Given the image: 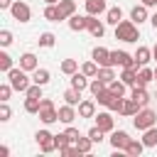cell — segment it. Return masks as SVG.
<instances>
[{"label":"cell","instance_id":"cell-1","mask_svg":"<svg viewBox=\"0 0 157 157\" xmlns=\"http://www.w3.org/2000/svg\"><path fill=\"white\" fill-rule=\"evenodd\" d=\"M115 39L120 42H137L140 39V32H137V25L132 20H123L115 25Z\"/></svg>","mask_w":157,"mask_h":157},{"label":"cell","instance_id":"cell-2","mask_svg":"<svg viewBox=\"0 0 157 157\" xmlns=\"http://www.w3.org/2000/svg\"><path fill=\"white\" fill-rule=\"evenodd\" d=\"M7 81H10V86L15 88V91H20V93H25L29 86H32V78L27 76V71L20 66V69H10L7 71Z\"/></svg>","mask_w":157,"mask_h":157},{"label":"cell","instance_id":"cell-3","mask_svg":"<svg viewBox=\"0 0 157 157\" xmlns=\"http://www.w3.org/2000/svg\"><path fill=\"white\" fill-rule=\"evenodd\" d=\"M132 125L137 128V130H147V128H152V125H157V113L155 110H150V108H140L135 115H132Z\"/></svg>","mask_w":157,"mask_h":157},{"label":"cell","instance_id":"cell-4","mask_svg":"<svg viewBox=\"0 0 157 157\" xmlns=\"http://www.w3.org/2000/svg\"><path fill=\"white\" fill-rule=\"evenodd\" d=\"M39 120H42L44 125H52V123H56V120H59V108L54 105V101H52V98H42Z\"/></svg>","mask_w":157,"mask_h":157},{"label":"cell","instance_id":"cell-5","mask_svg":"<svg viewBox=\"0 0 157 157\" xmlns=\"http://www.w3.org/2000/svg\"><path fill=\"white\" fill-rule=\"evenodd\" d=\"M110 66H123V69H137V61H135V54H128L123 49L118 52H110Z\"/></svg>","mask_w":157,"mask_h":157},{"label":"cell","instance_id":"cell-6","mask_svg":"<svg viewBox=\"0 0 157 157\" xmlns=\"http://www.w3.org/2000/svg\"><path fill=\"white\" fill-rule=\"evenodd\" d=\"M37 142H39V147H42V152H54L56 150V137L49 132V130H37Z\"/></svg>","mask_w":157,"mask_h":157},{"label":"cell","instance_id":"cell-7","mask_svg":"<svg viewBox=\"0 0 157 157\" xmlns=\"http://www.w3.org/2000/svg\"><path fill=\"white\" fill-rule=\"evenodd\" d=\"M10 12H12V17L17 20V22H29V17H32V10H29V5L27 2H12V7H10Z\"/></svg>","mask_w":157,"mask_h":157},{"label":"cell","instance_id":"cell-8","mask_svg":"<svg viewBox=\"0 0 157 157\" xmlns=\"http://www.w3.org/2000/svg\"><path fill=\"white\" fill-rule=\"evenodd\" d=\"M128 142H130V135H128L125 130H113V132H110V145H113V150H125Z\"/></svg>","mask_w":157,"mask_h":157},{"label":"cell","instance_id":"cell-9","mask_svg":"<svg viewBox=\"0 0 157 157\" xmlns=\"http://www.w3.org/2000/svg\"><path fill=\"white\" fill-rule=\"evenodd\" d=\"M96 125H98L103 132H113V130H115V123H113V115H110V113H98V115H96Z\"/></svg>","mask_w":157,"mask_h":157},{"label":"cell","instance_id":"cell-10","mask_svg":"<svg viewBox=\"0 0 157 157\" xmlns=\"http://www.w3.org/2000/svg\"><path fill=\"white\" fill-rule=\"evenodd\" d=\"M91 56H93V61H96L98 66H110V52H108L105 47H96Z\"/></svg>","mask_w":157,"mask_h":157},{"label":"cell","instance_id":"cell-11","mask_svg":"<svg viewBox=\"0 0 157 157\" xmlns=\"http://www.w3.org/2000/svg\"><path fill=\"white\" fill-rule=\"evenodd\" d=\"M130 96H132V98H135V101H137V103H140L142 108H147V103H150V93L145 91V86L135 83V86H132V93H130Z\"/></svg>","mask_w":157,"mask_h":157},{"label":"cell","instance_id":"cell-12","mask_svg":"<svg viewBox=\"0 0 157 157\" xmlns=\"http://www.w3.org/2000/svg\"><path fill=\"white\" fill-rule=\"evenodd\" d=\"M140 108H142V105H140V103H137V101L130 96V98H125V101H123V110H120V115H125V118H132V115H135Z\"/></svg>","mask_w":157,"mask_h":157},{"label":"cell","instance_id":"cell-13","mask_svg":"<svg viewBox=\"0 0 157 157\" xmlns=\"http://www.w3.org/2000/svg\"><path fill=\"white\" fill-rule=\"evenodd\" d=\"M83 5H86V15H96V17L108 10L105 7V0H86Z\"/></svg>","mask_w":157,"mask_h":157},{"label":"cell","instance_id":"cell-14","mask_svg":"<svg viewBox=\"0 0 157 157\" xmlns=\"http://www.w3.org/2000/svg\"><path fill=\"white\" fill-rule=\"evenodd\" d=\"M59 12H61V20H69L71 15H76V2L74 0H59Z\"/></svg>","mask_w":157,"mask_h":157},{"label":"cell","instance_id":"cell-15","mask_svg":"<svg viewBox=\"0 0 157 157\" xmlns=\"http://www.w3.org/2000/svg\"><path fill=\"white\" fill-rule=\"evenodd\" d=\"M130 20H132L135 25H140V22L150 20V17H147V5H142V2H140V5H135V7L130 10Z\"/></svg>","mask_w":157,"mask_h":157},{"label":"cell","instance_id":"cell-16","mask_svg":"<svg viewBox=\"0 0 157 157\" xmlns=\"http://www.w3.org/2000/svg\"><path fill=\"white\" fill-rule=\"evenodd\" d=\"M78 118H96V101H81L78 103Z\"/></svg>","mask_w":157,"mask_h":157},{"label":"cell","instance_id":"cell-17","mask_svg":"<svg viewBox=\"0 0 157 157\" xmlns=\"http://www.w3.org/2000/svg\"><path fill=\"white\" fill-rule=\"evenodd\" d=\"M69 27H71L74 32H83V29H88V15H86V17L71 15V17H69Z\"/></svg>","mask_w":157,"mask_h":157},{"label":"cell","instance_id":"cell-18","mask_svg":"<svg viewBox=\"0 0 157 157\" xmlns=\"http://www.w3.org/2000/svg\"><path fill=\"white\" fill-rule=\"evenodd\" d=\"M20 66H22L25 71H34V69H39L37 56H34L32 52H27V54H22V56H20Z\"/></svg>","mask_w":157,"mask_h":157},{"label":"cell","instance_id":"cell-19","mask_svg":"<svg viewBox=\"0 0 157 157\" xmlns=\"http://www.w3.org/2000/svg\"><path fill=\"white\" fill-rule=\"evenodd\" d=\"M74 108H76V105H69V103H66V105H61V108H59V120H61V123H66V125H71V123H74V118H76V110H74Z\"/></svg>","mask_w":157,"mask_h":157},{"label":"cell","instance_id":"cell-20","mask_svg":"<svg viewBox=\"0 0 157 157\" xmlns=\"http://www.w3.org/2000/svg\"><path fill=\"white\" fill-rule=\"evenodd\" d=\"M88 32L93 37H103L105 34V27H103V22L96 20V15H88Z\"/></svg>","mask_w":157,"mask_h":157},{"label":"cell","instance_id":"cell-21","mask_svg":"<svg viewBox=\"0 0 157 157\" xmlns=\"http://www.w3.org/2000/svg\"><path fill=\"white\" fill-rule=\"evenodd\" d=\"M152 59V49H147V47H137V52H135V61H137V69L140 66H147V61Z\"/></svg>","mask_w":157,"mask_h":157},{"label":"cell","instance_id":"cell-22","mask_svg":"<svg viewBox=\"0 0 157 157\" xmlns=\"http://www.w3.org/2000/svg\"><path fill=\"white\" fill-rule=\"evenodd\" d=\"M142 150H145V142H142V140H132V137H130V142H128V147H125V155H130V157H140V155H142Z\"/></svg>","mask_w":157,"mask_h":157},{"label":"cell","instance_id":"cell-23","mask_svg":"<svg viewBox=\"0 0 157 157\" xmlns=\"http://www.w3.org/2000/svg\"><path fill=\"white\" fill-rule=\"evenodd\" d=\"M88 83H91V81H88V76H86L83 71H81V74H78V71H76V74H71V86H74V88L83 91V88H88Z\"/></svg>","mask_w":157,"mask_h":157},{"label":"cell","instance_id":"cell-24","mask_svg":"<svg viewBox=\"0 0 157 157\" xmlns=\"http://www.w3.org/2000/svg\"><path fill=\"white\" fill-rule=\"evenodd\" d=\"M105 22H108V25L123 22V10H120V7H108V10H105Z\"/></svg>","mask_w":157,"mask_h":157},{"label":"cell","instance_id":"cell-25","mask_svg":"<svg viewBox=\"0 0 157 157\" xmlns=\"http://www.w3.org/2000/svg\"><path fill=\"white\" fill-rule=\"evenodd\" d=\"M49 78H52V76H49V71H47V69H34V71H32V83L47 86V83H49Z\"/></svg>","mask_w":157,"mask_h":157},{"label":"cell","instance_id":"cell-26","mask_svg":"<svg viewBox=\"0 0 157 157\" xmlns=\"http://www.w3.org/2000/svg\"><path fill=\"white\" fill-rule=\"evenodd\" d=\"M120 81H123V83H128V86L132 88V86L137 83V69H135V66H132V69H123V74H120Z\"/></svg>","mask_w":157,"mask_h":157},{"label":"cell","instance_id":"cell-27","mask_svg":"<svg viewBox=\"0 0 157 157\" xmlns=\"http://www.w3.org/2000/svg\"><path fill=\"white\" fill-rule=\"evenodd\" d=\"M64 101H66L69 105H78V103H81V91L74 88V86L66 88V91H64Z\"/></svg>","mask_w":157,"mask_h":157},{"label":"cell","instance_id":"cell-28","mask_svg":"<svg viewBox=\"0 0 157 157\" xmlns=\"http://www.w3.org/2000/svg\"><path fill=\"white\" fill-rule=\"evenodd\" d=\"M152 78H155V71L147 69V66H140V71H137V83H140V86H147Z\"/></svg>","mask_w":157,"mask_h":157},{"label":"cell","instance_id":"cell-29","mask_svg":"<svg viewBox=\"0 0 157 157\" xmlns=\"http://www.w3.org/2000/svg\"><path fill=\"white\" fill-rule=\"evenodd\" d=\"M44 20H49V22H59V20H61L59 5H47V7H44Z\"/></svg>","mask_w":157,"mask_h":157},{"label":"cell","instance_id":"cell-30","mask_svg":"<svg viewBox=\"0 0 157 157\" xmlns=\"http://www.w3.org/2000/svg\"><path fill=\"white\" fill-rule=\"evenodd\" d=\"M142 142H145V147H155V145H157V128H155V125L145 130V135H142Z\"/></svg>","mask_w":157,"mask_h":157},{"label":"cell","instance_id":"cell-31","mask_svg":"<svg viewBox=\"0 0 157 157\" xmlns=\"http://www.w3.org/2000/svg\"><path fill=\"white\" fill-rule=\"evenodd\" d=\"M76 69H78V61H76V59H64V61H61V71H64L66 76L76 74Z\"/></svg>","mask_w":157,"mask_h":157},{"label":"cell","instance_id":"cell-32","mask_svg":"<svg viewBox=\"0 0 157 157\" xmlns=\"http://www.w3.org/2000/svg\"><path fill=\"white\" fill-rule=\"evenodd\" d=\"M98 69H101V66H98L96 61H86V64L81 66V71H83L88 78H96V76H98Z\"/></svg>","mask_w":157,"mask_h":157},{"label":"cell","instance_id":"cell-33","mask_svg":"<svg viewBox=\"0 0 157 157\" xmlns=\"http://www.w3.org/2000/svg\"><path fill=\"white\" fill-rule=\"evenodd\" d=\"M98 78H101V81H105V83H110V81L115 78L113 66H101V69H98Z\"/></svg>","mask_w":157,"mask_h":157},{"label":"cell","instance_id":"cell-34","mask_svg":"<svg viewBox=\"0 0 157 157\" xmlns=\"http://www.w3.org/2000/svg\"><path fill=\"white\" fill-rule=\"evenodd\" d=\"M42 108V98H25V110L27 113H39Z\"/></svg>","mask_w":157,"mask_h":157},{"label":"cell","instance_id":"cell-35","mask_svg":"<svg viewBox=\"0 0 157 157\" xmlns=\"http://www.w3.org/2000/svg\"><path fill=\"white\" fill-rule=\"evenodd\" d=\"M88 88H91V93H93V96H98L101 91H105V88H108V83H105V81H101V78L96 76V78L88 83Z\"/></svg>","mask_w":157,"mask_h":157},{"label":"cell","instance_id":"cell-36","mask_svg":"<svg viewBox=\"0 0 157 157\" xmlns=\"http://www.w3.org/2000/svg\"><path fill=\"white\" fill-rule=\"evenodd\" d=\"M108 88L115 93V96H125V88H128V83H123V81H118V78H113L110 83H108Z\"/></svg>","mask_w":157,"mask_h":157},{"label":"cell","instance_id":"cell-37","mask_svg":"<svg viewBox=\"0 0 157 157\" xmlns=\"http://www.w3.org/2000/svg\"><path fill=\"white\" fill-rule=\"evenodd\" d=\"M91 145H93V140L86 135V137H81L78 135V140H76V147L81 150V155H86V152H91Z\"/></svg>","mask_w":157,"mask_h":157},{"label":"cell","instance_id":"cell-38","mask_svg":"<svg viewBox=\"0 0 157 157\" xmlns=\"http://www.w3.org/2000/svg\"><path fill=\"white\" fill-rule=\"evenodd\" d=\"M54 42H56V37L52 32H42L39 34V47H47L49 49V47H54Z\"/></svg>","mask_w":157,"mask_h":157},{"label":"cell","instance_id":"cell-39","mask_svg":"<svg viewBox=\"0 0 157 157\" xmlns=\"http://www.w3.org/2000/svg\"><path fill=\"white\" fill-rule=\"evenodd\" d=\"M10 69H12V56H10L7 52H0V71L7 74Z\"/></svg>","mask_w":157,"mask_h":157},{"label":"cell","instance_id":"cell-40","mask_svg":"<svg viewBox=\"0 0 157 157\" xmlns=\"http://www.w3.org/2000/svg\"><path fill=\"white\" fill-rule=\"evenodd\" d=\"M123 101H125L123 96H115V93H113V98L108 101V105H105V108H108V110H118V113H120V110H123Z\"/></svg>","mask_w":157,"mask_h":157},{"label":"cell","instance_id":"cell-41","mask_svg":"<svg viewBox=\"0 0 157 157\" xmlns=\"http://www.w3.org/2000/svg\"><path fill=\"white\" fill-rule=\"evenodd\" d=\"M25 96H27V98H42V86H39V83H32V86L25 91Z\"/></svg>","mask_w":157,"mask_h":157},{"label":"cell","instance_id":"cell-42","mask_svg":"<svg viewBox=\"0 0 157 157\" xmlns=\"http://www.w3.org/2000/svg\"><path fill=\"white\" fill-rule=\"evenodd\" d=\"M113 98V91L110 88H105V91H101L98 96H96V103H101V105H108V101Z\"/></svg>","mask_w":157,"mask_h":157},{"label":"cell","instance_id":"cell-43","mask_svg":"<svg viewBox=\"0 0 157 157\" xmlns=\"http://www.w3.org/2000/svg\"><path fill=\"white\" fill-rule=\"evenodd\" d=\"M10 115H12V110H10L7 101H0V120H2V123H7V120H10Z\"/></svg>","mask_w":157,"mask_h":157},{"label":"cell","instance_id":"cell-44","mask_svg":"<svg viewBox=\"0 0 157 157\" xmlns=\"http://www.w3.org/2000/svg\"><path fill=\"white\" fill-rule=\"evenodd\" d=\"M0 44L2 47H10L12 44V32L10 29H0Z\"/></svg>","mask_w":157,"mask_h":157},{"label":"cell","instance_id":"cell-45","mask_svg":"<svg viewBox=\"0 0 157 157\" xmlns=\"http://www.w3.org/2000/svg\"><path fill=\"white\" fill-rule=\"evenodd\" d=\"M12 91H15V88L10 86V81L2 83V86H0V101H10V93H12Z\"/></svg>","mask_w":157,"mask_h":157},{"label":"cell","instance_id":"cell-46","mask_svg":"<svg viewBox=\"0 0 157 157\" xmlns=\"http://www.w3.org/2000/svg\"><path fill=\"white\" fill-rule=\"evenodd\" d=\"M88 137H91L93 142H101V140H103V130H101L98 125H93V128L88 130Z\"/></svg>","mask_w":157,"mask_h":157},{"label":"cell","instance_id":"cell-47","mask_svg":"<svg viewBox=\"0 0 157 157\" xmlns=\"http://www.w3.org/2000/svg\"><path fill=\"white\" fill-rule=\"evenodd\" d=\"M56 137V150H61V147H69L71 145V140L66 137V132H61V135H54Z\"/></svg>","mask_w":157,"mask_h":157},{"label":"cell","instance_id":"cell-48","mask_svg":"<svg viewBox=\"0 0 157 157\" xmlns=\"http://www.w3.org/2000/svg\"><path fill=\"white\" fill-rule=\"evenodd\" d=\"M64 132H66V137H69L71 142H76V140H78V130H76V128H71V125H69Z\"/></svg>","mask_w":157,"mask_h":157},{"label":"cell","instance_id":"cell-49","mask_svg":"<svg viewBox=\"0 0 157 157\" xmlns=\"http://www.w3.org/2000/svg\"><path fill=\"white\" fill-rule=\"evenodd\" d=\"M0 7H2V10H10V7H12V0H0Z\"/></svg>","mask_w":157,"mask_h":157},{"label":"cell","instance_id":"cell-50","mask_svg":"<svg viewBox=\"0 0 157 157\" xmlns=\"http://www.w3.org/2000/svg\"><path fill=\"white\" fill-rule=\"evenodd\" d=\"M7 155H10V147L2 145V147H0V157H7Z\"/></svg>","mask_w":157,"mask_h":157},{"label":"cell","instance_id":"cell-51","mask_svg":"<svg viewBox=\"0 0 157 157\" xmlns=\"http://www.w3.org/2000/svg\"><path fill=\"white\" fill-rule=\"evenodd\" d=\"M140 2H142V5H147V7H155V5H157V0H140Z\"/></svg>","mask_w":157,"mask_h":157},{"label":"cell","instance_id":"cell-52","mask_svg":"<svg viewBox=\"0 0 157 157\" xmlns=\"http://www.w3.org/2000/svg\"><path fill=\"white\" fill-rule=\"evenodd\" d=\"M150 22H152V27H155V29H157V12H155V15H152V17H150Z\"/></svg>","mask_w":157,"mask_h":157},{"label":"cell","instance_id":"cell-53","mask_svg":"<svg viewBox=\"0 0 157 157\" xmlns=\"http://www.w3.org/2000/svg\"><path fill=\"white\" fill-rule=\"evenodd\" d=\"M152 59H155V61H157V44H155V47H152Z\"/></svg>","mask_w":157,"mask_h":157},{"label":"cell","instance_id":"cell-54","mask_svg":"<svg viewBox=\"0 0 157 157\" xmlns=\"http://www.w3.org/2000/svg\"><path fill=\"white\" fill-rule=\"evenodd\" d=\"M44 2H47V5H56L59 0H44Z\"/></svg>","mask_w":157,"mask_h":157},{"label":"cell","instance_id":"cell-55","mask_svg":"<svg viewBox=\"0 0 157 157\" xmlns=\"http://www.w3.org/2000/svg\"><path fill=\"white\" fill-rule=\"evenodd\" d=\"M155 78H157V69H155Z\"/></svg>","mask_w":157,"mask_h":157},{"label":"cell","instance_id":"cell-56","mask_svg":"<svg viewBox=\"0 0 157 157\" xmlns=\"http://www.w3.org/2000/svg\"><path fill=\"white\" fill-rule=\"evenodd\" d=\"M155 98H157V96H155Z\"/></svg>","mask_w":157,"mask_h":157}]
</instances>
